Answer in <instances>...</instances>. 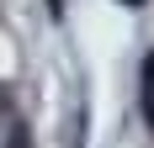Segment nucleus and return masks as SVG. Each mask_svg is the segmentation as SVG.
Masks as SVG:
<instances>
[{
    "label": "nucleus",
    "mask_w": 154,
    "mask_h": 148,
    "mask_svg": "<svg viewBox=\"0 0 154 148\" xmlns=\"http://www.w3.org/2000/svg\"><path fill=\"white\" fill-rule=\"evenodd\" d=\"M143 122L154 127V53L143 58Z\"/></svg>",
    "instance_id": "nucleus-1"
},
{
    "label": "nucleus",
    "mask_w": 154,
    "mask_h": 148,
    "mask_svg": "<svg viewBox=\"0 0 154 148\" xmlns=\"http://www.w3.org/2000/svg\"><path fill=\"white\" fill-rule=\"evenodd\" d=\"M128 5H138V0H128Z\"/></svg>",
    "instance_id": "nucleus-2"
}]
</instances>
